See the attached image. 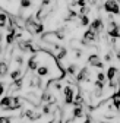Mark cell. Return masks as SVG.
Masks as SVG:
<instances>
[{
  "mask_svg": "<svg viewBox=\"0 0 120 123\" xmlns=\"http://www.w3.org/2000/svg\"><path fill=\"white\" fill-rule=\"evenodd\" d=\"M88 65L92 66V68H98V69H102L104 68V63L101 62V59L98 57V54H91L88 57Z\"/></svg>",
  "mask_w": 120,
  "mask_h": 123,
  "instance_id": "5b68a950",
  "label": "cell"
},
{
  "mask_svg": "<svg viewBox=\"0 0 120 123\" xmlns=\"http://www.w3.org/2000/svg\"><path fill=\"white\" fill-rule=\"evenodd\" d=\"M119 76H120V73H119Z\"/></svg>",
  "mask_w": 120,
  "mask_h": 123,
  "instance_id": "f546056e",
  "label": "cell"
},
{
  "mask_svg": "<svg viewBox=\"0 0 120 123\" xmlns=\"http://www.w3.org/2000/svg\"><path fill=\"white\" fill-rule=\"evenodd\" d=\"M100 123H110V122H100Z\"/></svg>",
  "mask_w": 120,
  "mask_h": 123,
  "instance_id": "484cf974",
  "label": "cell"
},
{
  "mask_svg": "<svg viewBox=\"0 0 120 123\" xmlns=\"http://www.w3.org/2000/svg\"><path fill=\"white\" fill-rule=\"evenodd\" d=\"M81 56H82V51H81V50H75V57H78V59H79Z\"/></svg>",
  "mask_w": 120,
  "mask_h": 123,
  "instance_id": "d4e9b609",
  "label": "cell"
},
{
  "mask_svg": "<svg viewBox=\"0 0 120 123\" xmlns=\"http://www.w3.org/2000/svg\"><path fill=\"white\" fill-rule=\"evenodd\" d=\"M10 105H12V97L10 95H6L0 100V109L3 110H10Z\"/></svg>",
  "mask_w": 120,
  "mask_h": 123,
  "instance_id": "9c48e42d",
  "label": "cell"
},
{
  "mask_svg": "<svg viewBox=\"0 0 120 123\" xmlns=\"http://www.w3.org/2000/svg\"><path fill=\"white\" fill-rule=\"evenodd\" d=\"M116 2H117V3H119V2H120V0H116Z\"/></svg>",
  "mask_w": 120,
  "mask_h": 123,
  "instance_id": "83f0119b",
  "label": "cell"
},
{
  "mask_svg": "<svg viewBox=\"0 0 120 123\" xmlns=\"http://www.w3.org/2000/svg\"><path fill=\"white\" fill-rule=\"evenodd\" d=\"M104 10L107 13H113V15H119V9H120V5L116 2V0H106L104 2Z\"/></svg>",
  "mask_w": 120,
  "mask_h": 123,
  "instance_id": "7a4b0ae2",
  "label": "cell"
},
{
  "mask_svg": "<svg viewBox=\"0 0 120 123\" xmlns=\"http://www.w3.org/2000/svg\"><path fill=\"white\" fill-rule=\"evenodd\" d=\"M89 76H91L89 69L88 68H82L81 70H78L76 75H75V78H76L78 82H89Z\"/></svg>",
  "mask_w": 120,
  "mask_h": 123,
  "instance_id": "3957f363",
  "label": "cell"
},
{
  "mask_svg": "<svg viewBox=\"0 0 120 123\" xmlns=\"http://www.w3.org/2000/svg\"><path fill=\"white\" fill-rule=\"evenodd\" d=\"M111 104L114 107H117V109H120V86H119V89L114 92V94L111 95Z\"/></svg>",
  "mask_w": 120,
  "mask_h": 123,
  "instance_id": "7c38bea8",
  "label": "cell"
},
{
  "mask_svg": "<svg viewBox=\"0 0 120 123\" xmlns=\"http://www.w3.org/2000/svg\"><path fill=\"white\" fill-rule=\"evenodd\" d=\"M50 111H51V110H50V105H48V104H46V105L42 107V113H44V114H50ZM44 114H42V116H44Z\"/></svg>",
  "mask_w": 120,
  "mask_h": 123,
  "instance_id": "ffe728a7",
  "label": "cell"
},
{
  "mask_svg": "<svg viewBox=\"0 0 120 123\" xmlns=\"http://www.w3.org/2000/svg\"><path fill=\"white\" fill-rule=\"evenodd\" d=\"M107 78H106V73H102V72H98L97 73V81H100V82H104Z\"/></svg>",
  "mask_w": 120,
  "mask_h": 123,
  "instance_id": "ac0fdd59",
  "label": "cell"
},
{
  "mask_svg": "<svg viewBox=\"0 0 120 123\" xmlns=\"http://www.w3.org/2000/svg\"><path fill=\"white\" fill-rule=\"evenodd\" d=\"M86 2H88V0H76V5L79 7H85L86 6Z\"/></svg>",
  "mask_w": 120,
  "mask_h": 123,
  "instance_id": "44dd1931",
  "label": "cell"
},
{
  "mask_svg": "<svg viewBox=\"0 0 120 123\" xmlns=\"http://www.w3.org/2000/svg\"><path fill=\"white\" fill-rule=\"evenodd\" d=\"M25 26H26V29L29 31L31 34H41L42 31H44V25L37 19V18H34V16H29V18H26V21H25Z\"/></svg>",
  "mask_w": 120,
  "mask_h": 123,
  "instance_id": "6da1fadb",
  "label": "cell"
},
{
  "mask_svg": "<svg viewBox=\"0 0 120 123\" xmlns=\"http://www.w3.org/2000/svg\"><path fill=\"white\" fill-rule=\"evenodd\" d=\"M119 15H120V9H119Z\"/></svg>",
  "mask_w": 120,
  "mask_h": 123,
  "instance_id": "f1b7e54d",
  "label": "cell"
},
{
  "mask_svg": "<svg viewBox=\"0 0 120 123\" xmlns=\"http://www.w3.org/2000/svg\"><path fill=\"white\" fill-rule=\"evenodd\" d=\"M66 72H67L69 75H72V76H73V75H76V73H78V66L75 65V63H72V65H69V66H67Z\"/></svg>",
  "mask_w": 120,
  "mask_h": 123,
  "instance_id": "2e32d148",
  "label": "cell"
},
{
  "mask_svg": "<svg viewBox=\"0 0 120 123\" xmlns=\"http://www.w3.org/2000/svg\"><path fill=\"white\" fill-rule=\"evenodd\" d=\"M21 75H22V70H21L19 68H16L15 70H12V72L9 73V78H10L12 81H16V79L21 78Z\"/></svg>",
  "mask_w": 120,
  "mask_h": 123,
  "instance_id": "5bb4252c",
  "label": "cell"
},
{
  "mask_svg": "<svg viewBox=\"0 0 120 123\" xmlns=\"http://www.w3.org/2000/svg\"><path fill=\"white\" fill-rule=\"evenodd\" d=\"M0 54H2V47H0Z\"/></svg>",
  "mask_w": 120,
  "mask_h": 123,
  "instance_id": "4316f807",
  "label": "cell"
},
{
  "mask_svg": "<svg viewBox=\"0 0 120 123\" xmlns=\"http://www.w3.org/2000/svg\"><path fill=\"white\" fill-rule=\"evenodd\" d=\"M50 75V68L46 66V65H40L38 69H37V76H40V78H44V76H48Z\"/></svg>",
  "mask_w": 120,
  "mask_h": 123,
  "instance_id": "8fae6325",
  "label": "cell"
},
{
  "mask_svg": "<svg viewBox=\"0 0 120 123\" xmlns=\"http://www.w3.org/2000/svg\"><path fill=\"white\" fill-rule=\"evenodd\" d=\"M9 72V63L7 62H0V78L6 76Z\"/></svg>",
  "mask_w": 120,
  "mask_h": 123,
  "instance_id": "4fadbf2b",
  "label": "cell"
},
{
  "mask_svg": "<svg viewBox=\"0 0 120 123\" xmlns=\"http://www.w3.org/2000/svg\"><path fill=\"white\" fill-rule=\"evenodd\" d=\"M89 28H91L92 31H95V32L100 35V32L102 31V28H104V24H102V19H100V18H97V19H94L91 24H89Z\"/></svg>",
  "mask_w": 120,
  "mask_h": 123,
  "instance_id": "52a82bcc",
  "label": "cell"
},
{
  "mask_svg": "<svg viewBox=\"0 0 120 123\" xmlns=\"http://www.w3.org/2000/svg\"><path fill=\"white\" fill-rule=\"evenodd\" d=\"M63 95H65V104H73V98H75V91L70 85L63 88Z\"/></svg>",
  "mask_w": 120,
  "mask_h": 123,
  "instance_id": "277c9868",
  "label": "cell"
},
{
  "mask_svg": "<svg viewBox=\"0 0 120 123\" xmlns=\"http://www.w3.org/2000/svg\"><path fill=\"white\" fill-rule=\"evenodd\" d=\"M111 56H113V53H111V51H108L106 56H104V60H106V62H110V60H111Z\"/></svg>",
  "mask_w": 120,
  "mask_h": 123,
  "instance_id": "7402d4cb",
  "label": "cell"
},
{
  "mask_svg": "<svg viewBox=\"0 0 120 123\" xmlns=\"http://www.w3.org/2000/svg\"><path fill=\"white\" fill-rule=\"evenodd\" d=\"M72 114H73V119H79V117L84 116V109H82V107H75Z\"/></svg>",
  "mask_w": 120,
  "mask_h": 123,
  "instance_id": "9a60e30c",
  "label": "cell"
},
{
  "mask_svg": "<svg viewBox=\"0 0 120 123\" xmlns=\"http://www.w3.org/2000/svg\"><path fill=\"white\" fill-rule=\"evenodd\" d=\"M15 60H16V63H18V65H19V66H21V65H22V63H24V59H22V57H21V56H18V57H16V59H15Z\"/></svg>",
  "mask_w": 120,
  "mask_h": 123,
  "instance_id": "cb8c5ba5",
  "label": "cell"
},
{
  "mask_svg": "<svg viewBox=\"0 0 120 123\" xmlns=\"http://www.w3.org/2000/svg\"><path fill=\"white\" fill-rule=\"evenodd\" d=\"M5 94V84L0 82V98H2V95Z\"/></svg>",
  "mask_w": 120,
  "mask_h": 123,
  "instance_id": "603a6c76",
  "label": "cell"
},
{
  "mask_svg": "<svg viewBox=\"0 0 120 123\" xmlns=\"http://www.w3.org/2000/svg\"><path fill=\"white\" fill-rule=\"evenodd\" d=\"M38 66H40V63H38V56L37 54H32L31 57H29V60H28V69L29 70H37Z\"/></svg>",
  "mask_w": 120,
  "mask_h": 123,
  "instance_id": "ba28073f",
  "label": "cell"
},
{
  "mask_svg": "<svg viewBox=\"0 0 120 123\" xmlns=\"http://www.w3.org/2000/svg\"><path fill=\"white\" fill-rule=\"evenodd\" d=\"M10 117H7V116H0V123H10Z\"/></svg>",
  "mask_w": 120,
  "mask_h": 123,
  "instance_id": "d6986e66",
  "label": "cell"
},
{
  "mask_svg": "<svg viewBox=\"0 0 120 123\" xmlns=\"http://www.w3.org/2000/svg\"><path fill=\"white\" fill-rule=\"evenodd\" d=\"M84 40L91 44V43H94V41L98 40V34L95 32V31H92L91 28H88V29L85 31V34H84Z\"/></svg>",
  "mask_w": 120,
  "mask_h": 123,
  "instance_id": "8992f818",
  "label": "cell"
},
{
  "mask_svg": "<svg viewBox=\"0 0 120 123\" xmlns=\"http://www.w3.org/2000/svg\"><path fill=\"white\" fill-rule=\"evenodd\" d=\"M117 73H119V69H117L116 66H110L108 70H107V73H106V78H107L108 81H113V79L117 78Z\"/></svg>",
  "mask_w": 120,
  "mask_h": 123,
  "instance_id": "30bf717a",
  "label": "cell"
},
{
  "mask_svg": "<svg viewBox=\"0 0 120 123\" xmlns=\"http://www.w3.org/2000/svg\"><path fill=\"white\" fill-rule=\"evenodd\" d=\"M81 25L82 26H88L89 25V18H88V15H81Z\"/></svg>",
  "mask_w": 120,
  "mask_h": 123,
  "instance_id": "e0dca14e",
  "label": "cell"
}]
</instances>
